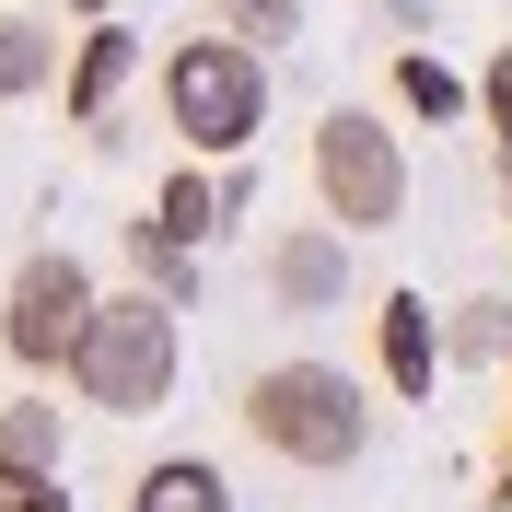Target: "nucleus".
<instances>
[{
  "label": "nucleus",
  "instance_id": "dca6fc26",
  "mask_svg": "<svg viewBox=\"0 0 512 512\" xmlns=\"http://www.w3.org/2000/svg\"><path fill=\"white\" fill-rule=\"evenodd\" d=\"M0 512H70L59 501V466H12V454H0Z\"/></svg>",
  "mask_w": 512,
  "mask_h": 512
},
{
  "label": "nucleus",
  "instance_id": "9d476101",
  "mask_svg": "<svg viewBox=\"0 0 512 512\" xmlns=\"http://www.w3.org/2000/svg\"><path fill=\"white\" fill-rule=\"evenodd\" d=\"M59 82V24L47 12H0V105H24Z\"/></svg>",
  "mask_w": 512,
  "mask_h": 512
},
{
  "label": "nucleus",
  "instance_id": "f257e3e1",
  "mask_svg": "<svg viewBox=\"0 0 512 512\" xmlns=\"http://www.w3.org/2000/svg\"><path fill=\"white\" fill-rule=\"evenodd\" d=\"M233 419H245L256 454H280L303 478H338L373 454V408H361V384L338 361H268V373L233 384Z\"/></svg>",
  "mask_w": 512,
  "mask_h": 512
},
{
  "label": "nucleus",
  "instance_id": "f3484780",
  "mask_svg": "<svg viewBox=\"0 0 512 512\" xmlns=\"http://www.w3.org/2000/svg\"><path fill=\"white\" fill-rule=\"evenodd\" d=\"M478 105H489V128H501V152H512V47L478 70Z\"/></svg>",
  "mask_w": 512,
  "mask_h": 512
},
{
  "label": "nucleus",
  "instance_id": "0eeeda50",
  "mask_svg": "<svg viewBox=\"0 0 512 512\" xmlns=\"http://www.w3.org/2000/svg\"><path fill=\"white\" fill-rule=\"evenodd\" d=\"M128 70H140V35L128 24H94L82 35V59H70V128H94V140H117V94H128Z\"/></svg>",
  "mask_w": 512,
  "mask_h": 512
},
{
  "label": "nucleus",
  "instance_id": "7ed1b4c3",
  "mask_svg": "<svg viewBox=\"0 0 512 512\" xmlns=\"http://www.w3.org/2000/svg\"><path fill=\"white\" fill-rule=\"evenodd\" d=\"M175 373H187V338H175V303L163 291H105L94 338H82V361H70V396L94 419H140L175 396Z\"/></svg>",
  "mask_w": 512,
  "mask_h": 512
},
{
  "label": "nucleus",
  "instance_id": "a211bd4d",
  "mask_svg": "<svg viewBox=\"0 0 512 512\" xmlns=\"http://www.w3.org/2000/svg\"><path fill=\"white\" fill-rule=\"evenodd\" d=\"M489 512H512V466H501V501H489Z\"/></svg>",
  "mask_w": 512,
  "mask_h": 512
},
{
  "label": "nucleus",
  "instance_id": "f8f14e48",
  "mask_svg": "<svg viewBox=\"0 0 512 512\" xmlns=\"http://www.w3.org/2000/svg\"><path fill=\"white\" fill-rule=\"evenodd\" d=\"M443 350L454 361H512V303H501V291L454 303V315H443Z\"/></svg>",
  "mask_w": 512,
  "mask_h": 512
},
{
  "label": "nucleus",
  "instance_id": "ddd939ff",
  "mask_svg": "<svg viewBox=\"0 0 512 512\" xmlns=\"http://www.w3.org/2000/svg\"><path fill=\"white\" fill-rule=\"evenodd\" d=\"M210 24H222V35H245L256 59H280L291 35H303V0H210Z\"/></svg>",
  "mask_w": 512,
  "mask_h": 512
},
{
  "label": "nucleus",
  "instance_id": "6e6552de",
  "mask_svg": "<svg viewBox=\"0 0 512 512\" xmlns=\"http://www.w3.org/2000/svg\"><path fill=\"white\" fill-rule=\"evenodd\" d=\"M373 350H384V384L396 396H431V373H443V315L419 303V291H384V315H373Z\"/></svg>",
  "mask_w": 512,
  "mask_h": 512
},
{
  "label": "nucleus",
  "instance_id": "20e7f679",
  "mask_svg": "<svg viewBox=\"0 0 512 512\" xmlns=\"http://www.w3.org/2000/svg\"><path fill=\"white\" fill-rule=\"evenodd\" d=\"M303 187L338 233H384L408 222V152H396V128L361 117V105H326L315 140H303Z\"/></svg>",
  "mask_w": 512,
  "mask_h": 512
},
{
  "label": "nucleus",
  "instance_id": "39448f33",
  "mask_svg": "<svg viewBox=\"0 0 512 512\" xmlns=\"http://www.w3.org/2000/svg\"><path fill=\"white\" fill-rule=\"evenodd\" d=\"M94 315H105L94 268L70 245H35L24 268H12V291H0V350L24 361V373H70L82 338H94Z\"/></svg>",
  "mask_w": 512,
  "mask_h": 512
},
{
  "label": "nucleus",
  "instance_id": "423d86ee",
  "mask_svg": "<svg viewBox=\"0 0 512 512\" xmlns=\"http://www.w3.org/2000/svg\"><path fill=\"white\" fill-rule=\"evenodd\" d=\"M268 303L280 315H338L350 303V233L338 222H291V233H268Z\"/></svg>",
  "mask_w": 512,
  "mask_h": 512
},
{
  "label": "nucleus",
  "instance_id": "f03ea898",
  "mask_svg": "<svg viewBox=\"0 0 512 512\" xmlns=\"http://www.w3.org/2000/svg\"><path fill=\"white\" fill-rule=\"evenodd\" d=\"M163 128L187 140L198 163H256V128H268V59L245 35H187L163 59Z\"/></svg>",
  "mask_w": 512,
  "mask_h": 512
},
{
  "label": "nucleus",
  "instance_id": "4468645a",
  "mask_svg": "<svg viewBox=\"0 0 512 512\" xmlns=\"http://www.w3.org/2000/svg\"><path fill=\"white\" fill-rule=\"evenodd\" d=\"M0 454H12V466H59V408H47V396H12V408H0Z\"/></svg>",
  "mask_w": 512,
  "mask_h": 512
},
{
  "label": "nucleus",
  "instance_id": "2eb2a0df",
  "mask_svg": "<svg viewBox=\"0 0 512 512\" xmlns=\"http://www.w3.org/2000/svg\"><path fill=\"white\" fill-rule=\"evenodd\" d=\"M396 94H408L431 128H443V117H466V82H454V70L431 59V47H408V59H396Z\"/></svg>",
  "mask_w": 512,
  "mask_h": 512
},
{
  "label": "nucleus",
  "instance_id": "9b49d317",
  "mask_svg": "<svg viewBox=\"0 0 512 512\" xmlns=\"http://www.w3.org/2000/svg\"><path fill=\"white\" fill-rule=\"evenodd\" d=\"M128 268H140V291H163V303L187 315V291H198V245H175L163 222H128Z\"/></svg>",
  "mask_w": 512,
  "mask_h": 512
},
{
  "label": "nucleus",
  "instance_id": "1a4fd4ad",
  "mask_svg": "<svg viewBox=\"0 0 512 512\" xmlns=\"http://www.w3.org/2000/svg\"><path fill=\"white\" fill-rule=\"evenodd\" d=\"M128 512H233V489H222L210 454H163V466L128 478Z\"/></svg>",
  "mask_w": 512,
  "mask_h": 512
}]
</instances>
